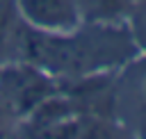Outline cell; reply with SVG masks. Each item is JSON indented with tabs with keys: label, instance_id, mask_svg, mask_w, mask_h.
I'll use <instances>...</instances> for the list:
<instances>
[{
	"label": "cell",
	"instance_id": "obj_1",
	"mask_svg": "<svg viewBox=\"0 0 146 139\" xmlns=\"http://www.w3.org/2000/svg\"><path fill=\"white\" fill-rule=\"evenodd\" d=\"M18 7L32 25L39 30H71L78 25V18L82 14L80 0H18Z\"/></svg>",
	"mask_w": 146,
	"mask_h": 139
},
{
	"label": "cell",
	"instance_id": "obj_2",
	"mask_svg": "<svg viewBox=\"0 0 146 139\" xmlns=\"http://www.w3.org/2000/svg\"><path fill=\"white\" fill-rule=\"evenodd\" d=\"M0 87L7 89V103L16 105L18 112H25L46 96V77L32 68H14L9 75H0Z\"/></svg>",
	"mask_w": 146,
	"mask_h": 139
}]
</instances>
